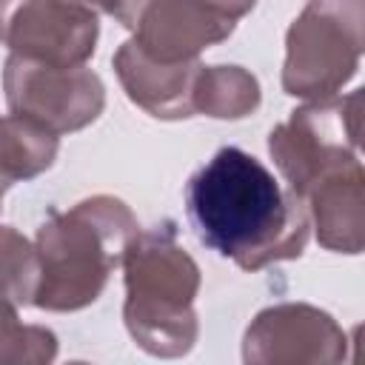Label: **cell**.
Returning a JSON list of instances; mask_svg holds the SVG:
<instances>
[{"instance_id": "cell-5", "label": "cell", "mask_w": 365, "mask_h": 365, "mask_svg": "<svg viewBox=\"0 0 365 365\" xmlns=\"http://www.w3.org/2000/svg\"><path fill=\"white\" fill-rule=\"evenodd\" d=\"M0 40L26 60L83 66L94 54L97 14L77 0H0Z\"/></svg>"}, {"instance_id": "cell-7", "label": "cell", "mask_w": 365, "mask_h": 365, "mask_svg": "<svg viewBox=\"0 0 365 365\" xmlns=\"http://www.w3.org/2000/svg\"><path fill=\"white\" fill-rule=\"evenodd\" d=\"M120 80L128 97L148 108L154 117H191L194 114V86L200 77V63H157L145 57L134 43H125L117 57Z\"/></svg>"}, {"instance_id": "cell-2", "label": "cell", "mask_w": 365, "mask_h": 365, "mask_svg": "<svg viewBox=\"0 0 365 365\" xmlns=\"http://www.w3.org/2000/svg\"><path fill=\"white\" fill-rule=\"evenodd\" d=\"M134 228L131 211L111 197L83 200L57 214L37 234L40 282L34 305L74 311L94 302L108 271L125 257Z\"/></svg>"}, {"instance_id": "cell-4", "label": "cell", "mask_w": 365, "mask_h": 365, "mask_svg": "<svg viewBox=\"0 0 365 365\" xmlns=\"http://www.w3.org/2000/svg\"><path fill=\"white\" fill-rule=\"evenodd\" d=\"M6 97L14 114L51 134L83 128L103 108V86L94 71L48 66L17 54L6 63Z\"/></svg>"}, {"instance_id": "cell-11", "label": "cell", "mask_w": 365, "mask_h": 365, "mask_svg": "<svg viewBox=\"0 0 365 365\" xmlns=\"http://www.w3.org/2000/svg\"><path fill=\"white\" fill-rule=\"evenodd\" d=\"M77 3H86V6H91V3H100L106 11H111V6H114V0H77Z\"/></svg>"}, {"instance_id": "cell-9", "label": "cell", "mask_w": 365, "mask_h": 365, "mask_svg": "<svg viewBox=\"0 0 365 365\" xmlns=\"http://www.w3.org/2000/svg\"><path fill=\"white\" fill-rule=\"evenodd\" d=\"M200 80L205 88L200 83L194 86V111H208L211 117H242L259 103L257 80L237 66L200 68Z\"/></svg>"}, {"instance_id": "cell-3", "label": "cell", "mask_w": 365, "mask_h": 365, "mask_svg": "<svg viewBox=\"0 0 365 365\" xmlns=\"http://www.w3.org/2000/svg\"><path fill=\"white\" fill-rule=\"evenodd\" d=\"M125 325L151 354H185L197 336V265L177 245L174 231H148L125 248Z\"/></svg>"}, {"instance_id": "cell-6", "label": "cell", "mask_w": 365, "mask_h": 365, "mask_svg": "<svg viewBox=\"0 0 365 365\" xmlns=\"http://www.w3.org/2000/svg\"><path fill=\"white\" fill-rule=\"evenodd\" d=\"M342 106H311L294 111L291 123L271 131L268 148L299 197H308L325 177L356 163L354 151H342Z\"/></svg>"}, {"instance_id": "cell-8", "label": "cell", "mask_w": 365, "mask_h": 365, "mask_svg": "<svg viewBox=\"0 0 365 365\" xmlns=\"http://www.w3.org/2000/svg\"><path fill=\"white\" fill-rule=\"evenodd\" d=\"M57 154V134L11 114L0 120V188L29 180L51 165Z\"/></svg>"}, {"instance_id": "cell-1", "label": "cell", "mask_w": 365, "mask_h": 365, "mask_svg": "<svg viewBox=\"0 0 365 365\" xmlns=\"http://www.w3.org/2000/svg\"><path fill=\"white\" fill-rule=\"evenodd\" d=\"M185 208L200 242L248 271L299 257L308 240L302 197L237 145L220 148L188 180Z\"/></svg>"}, {"instance_id": "cell-10", "label": "cell", "mask_w": 365, "mask_h": 365, "mask_svg": "<svg viewBox=\"0 0 365 365\" xmlns=\"http://www.w3.org/2000/svg\"><path fill=\"white\" fill-rule=\"evenodd\" d=\"M40 282L37 251L29 248L23 237L11 228H0V299L11 305L34 302Z\"/></svg>"}]
</instances>
